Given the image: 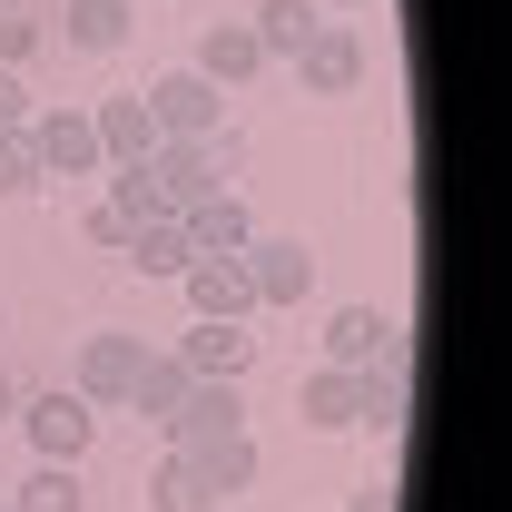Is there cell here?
Returning <instances> with one entry per match:
<instances>
[{
	"instance_id": "1",
	"label": "cell",
	"mask_w": 512,
	"mask_h": 512,
	"mask_svg": "<svg viewBox=\"0 0 512 512\" xmlns=\"http://www.w3.org/2000/svg\"><path fill=\"white\" fill-rule=\"evenodd\" d=\"M138 99H148L158 138H207V128L227 119V89H217V79H197V69H158Z\"/></svg>"
},
{
	"instance_id": "2",
	"label": "cell",
	"mask_w": 512,
	"mask_h": 512,
	"mask_svg": "<svg viewBox=\"0 0 512 512\" xmlns=\"http://www.w3.org/2000/svg\"><path fill=\"white\" fill-rule=\"evenodd\" d=\"M30 158H40V178H99L109 158H99V128H89V109H30Z\"/></svg>"
},
{
	"instance_id": "3",
	"label": "cell",
	"mask_w": 512,
	"mask_h": 512,
	"mask_svg": "<svg viewBox=\"0 0 512 512\" xmlns=\"http://www.w3.org/2000/svg\"><path fill=\"white\" fill-rule=\"evenodd\" d=\"M138 355H148V335H79V365H69V394H79L89 414L128 404V384H138Z\"/></svg>"
},
{
	"instance_id": "4",
	"label": "cell",
	"mask_w": 512,
	"mask_h": 512,
	"mask_svg": "<svg viewBox=\"0 0 512 512\" xmlns=\"http://www.w3.org/2000/svg\"><path fill=\"white\" fill-rule=\"evenodd\" d=\"M296 89H306V99H345V89H365V40H355V30H345V20H316V30H306V50H296Z\"/></svg>"
},
{
	"instance_id": "5",
	"label": "cell",
	"mask_w": 512,
	"mask_h": 512,
	"mask_svg": "<svg viewBox=\"0 0 512 512\" xmlns=\"http://www.w3.org/2000/svg\"><path fill=\"white\" fill-rule=\"evenodd\" d=\"M20 434H30V453H40V463H79V453H89V434H99V414H89V404H79V394H20Z\"/></svg>"
},
{
	"instance_id": "6",
	"label": "cell",
	"mask_w": 512,
	"mask_h": 512,
	"mask_svg": "<svg viewBox=\"0 0 512 512\" xmlns=\"http://www.w3.org/2000/svg\"><path fill=\"white\" fill-rule=\"evenodd\" d=\"M178 365H188L197 384H247V365H256V335L247 325H217V316H188V335L168 345Z\"/></svg>"
},
{
	"instance_id": "7",
	"label": "cell",
	"mask_w": 512,
	"mask_h": 512,
	"mask_svg": "<svg viewBox=\"0 0 512 512\" xmlns=\"http://www.w3.org/2000/svg\"><path fill=\"white\" fill-rule=\"evenodd\" d=\"M138 168H148V188L168 197V217H178V207H197L207 188H227V178H217V158H207V138H158Z\"/></svg>"
},
{
	"instance_id": "8",
	"label": "cell",
	"mask_w": 512,
	"mask_h": 512,
	"mask_svg": "<svg viewBox=\"0 0 512 512\" xmlns=\"http://www.w3.org/2000/svg\"><path fill=\"white\" fill-rule=\"evenodd\" d=\"M178 286H188V316H217V325H247V316H256V276H247V256H197Z\"/></svg>"
},
{
	"instance_id": "9",
	"label": "cell",
	"mask_w": 512,
	"mask_h": 512,
	"mask_svg": "<svg viewBox=\"0 0 512 512\" xmlns=\"http://www.w3.org/2000/svg\"><path fill=\"white\" fill-rule=\"evenodd\" d=\"M178 227H188L197 256H247L256 247V217H247V197H237V188H207L197 207H178Z\"/></svg>"
},
{
	"instance_id": "10",
	"label": "cell",
	"mask_w": 512,
	"mask_h": 512,
	"mask_svg": "<svg viewBox=\"0 0 512 512\" xmlns=\"http://www.w3.org/2000/svg\"><path fill=\"white\" fill-rule=\"evenodd\" d=\"M247 276H256V306H306L316 256H306V237H256V247H247Z\"/></svg>"
},
{
	"instance_id": "11",
	"label": "cell",
	"mask_w": 512,
	"mask_h": 512,
	"mask_svg": "<svg viewBox=\"0 0 512 512\" xmlns=\"http://www.w3.org/2000/svg\"><path fill=\"white\" fill-rule=\"evenodd\" d=\"M188 394H197V375H188V365H178V355H158V345L138 355V384H128V414H138L148 434H168Z\"/></svg>"
},
{
	"instance_id": "12",
	"label": "cell",
	"mask_w": 512,
	"mask_h": 512,
	"mask_svg": "<svg viewBox=\"0 0 512 512\" xmlns=\"http://www.w3.org/2000/svg\"><path fill=\"white\" fill-rule=\"evenodd\" d=\"M89 128H99V158H109V168H128V158H148V148H158V119H148V99H138V89L89 99Z\"/></svg>"
},
{
	"instance_id": "13",
	"label": "cell",
	"mask_w": 512,
	"mask_h": 512,
	"mask_svg": "<svg viewBox=\"0 0 512 512\" xmlns=\"http://www.w3.org/2000/svg\"><path fill=\"white\" fill-rule=\"evenodd\" d=\"M128 20H138V0H60V10H50V40H69V50L99 60V50L128 40Z\"/></svg>"
},
{
	"instance_id": "14",
	"label": "cell",
	"mask_w": 512,
	"mask_h": 512,
	"mask_svg": "<svg viewBox=\"0 0 512 512\" xmlns=\"http://www.w3.org/2000/svg\"><path fill=\"white\" fill-rule=\"evenodd\" d=\"M119 266H138L148 286H178V276L197 266V247H188V227H178V217H148V227H128Z\"/></svg>"
},
{
	"instance_id": "15",
	"label": "cell",
	"mask_w": 512,
	"mask_h": 512,
	"mask_svg": "<svg viewBox=\"0 0 512 512\" xmlns=\"http://www.w3.org/2000/svg\"><path fill=\"white\" fill-rule=\"evenodd\" d=\"M394 335H404V325L384 316V306H335V316H325V365H345V375H355V365H375Z\"/></svg>"
},
{
	"instance_id": "16",
	"label": "cell",
	"mask_w": 512,
	"mask_h": 512,
	"mask_svg": "<svg viewBox=\"0 0 512 512\" xmlns=\"http://www.w3.org/2000/svg\"><path fill=\"white\" fill-rule=\"evenodd\" d=\"M355 424H375L384 444H394V424H404V335L384 345L375 365H355Z\"/></svg>"
},
{
	"instance_id": "17",
	"label": "cell",
	"mask_w": 512,
	"mask_h": 512,
	"mask_svg": "<svg viewBox=\"0 0 512 512\" xmlns=\"http://www.w3.org/2000/svg\"><path fill=\"white\" fill-rule=\"evenodd\" d=\"M168 453H178V444H168ZM188 463H197V483L227 503V493H247V483H256V463H266V453H256V434L237 424V434H207V444H188Z\"/></svg>"
},
{
	"instance_id": "18",
	"label": "cell",
	"mask_w": 512,
	"mask_h": 512,
	"mask_svg": "<svg viewBox=\"0 0 512 512\" xmlns=\"http://www.w3.org/2000/svg\"><path fill=\"white\" fill-rule=\"evenodd\" d=\"M197 79H217V89H237V79H256L266 69V50H256V30L247 20H207V40H197Z\"/></svg>"
},
{
	"instance_id": "19",
	"label": "cell",
	"mask_w": 512,
	"mask_h": 512,
	"mask_svg": "<svg viewBox=\"0 0 512 512\" xmlns=\"http://www.w3.org/2000/svg\"><path fill=\"white\" fill-rule=\"evenodd\" d=\"M237 424H247V404H237V384H197L188 404H178V424H168V434H158V444H207V434H237Z\"/></svg>"
},
{
	"instance_id": "20",
	"label": "cell",
	"mask_w": 512,
	"mask_h": 512,
	"mask_svg": "<svg viewBox=\"0 0 512 512\" xmlns=\"http://www.w3.org/2000/svg\"><path fill=\"white\" fill-rule=\"evenodd\" d=\"M296 414H306V434H345V424H355V375H345V365L296 375Z\"/></svg>"
},
{
	"instance_id": "21",
	"label": "cell",
	"mask_w": 512,
	"mask_h": 512,
	"mask_svg": "<svg viewBox=\"0 0 512 512\" xmlns=\"http://www.w3.org/2000/svg\"><path fill=\"white\" fill-rule=\"evenodd\" d=\"M316 20H325L316 0H256V20H247V30H256V50H266V60H296Z\"/></svg>"
},
{
	"instance_id": "22",
	"label": "cell",
	"mask_w": 512,
	"mask_h": 512,
	"mask_svg": "<svg viewBox=\"0 0 512 512\" xmlns=\"http://www.w3.org/2000/svg\"><path fill=\"white\" fill-rule=\"evenodd\" d=\"M10 512H89V493H79V463H40L30 483H10Z\"/></svg>"
},
{
	"instance_id": "23",
	"label": "cell",
	"mask_w": 512,
	"mask_h": 512,
	"mask_svg": "<svg viewBox=\"0 0 512 512\" xmlns=\"http://www.w3.org/2000/svg\"><path fill=\"white\" fill-rule=\"evenodd\" d=\"M217 493L197 483V463L188 453H158V473H148V512H207Z\"/></svg>"
},
{
	"instance_id": "24",
	"label": "cell",
	"mask_w": 512,
	"mask_h": 512,
	"mask_svg": "<svg viewBox=\"0 0 512 512\" xmlns=\"http://www.w3.org/2000/svg\"><path fill=\"white\" fill-rule=\"evenodd\" d=\"M99 178H109V207H119L128 227H148V217H168V197L148 188V168H138V158H128V168H99Z\"/></svg>"
},
{
	"instance_id": "25",
	"label": "cell",
	"mask_w": 512,
	"mask_h": 512,
	"mask_svg": "<svg viewBox=\"0 0 512 512\" xmlns=\"http://www.w3.org/2000/svg\"><path fill=\"white\" fill-rule=\"evenodd\" d=\"M40 50H50V10H30V0H20V10H10V20H0V69H20V60H40Z\"/></svg>"
},
{
	"instance_id": "26",
	"label": "cell",
	"mask_w": 512,
	"mask_h": 512,
	"mask_svg": "<svg viewBox=\"0 0 512 512\" xmlns=\"http://www.w3.org/2000/svg\"><path fill=\"white\" fill-rule=\"evenodd\" d=\"M40 188H50V178H40V158H30V138L10 128V138H0V207H20V197H40Z\"/></svg>"
},
{
	"instance_id": "27",
	"label": "cell",
	"mask_w": 512,
	"mask_h": 512,
	"mask_svg": "<svg viewBox=\"0 0 512 512\" xmlns=\"http://www.w3.org/2000/svg\"><path fill=\"white\" fill-rule=\"evenodd\" d=\"M79 237H89V247H109V256H119V247H128V217H119V207H109V197H99V207L79 217Z\"/></svg>"
},
{
	"instance_id": "28",
	"label": "cell",
	"mask_w": 512,
	"mask_h": 512,
	"mask_svg": "<svg viewBox=\"0 0 512 512\" xmlns=\"http://www.w3.org/2000/svg\"><path fill=\"white\" fill-rule=\"evenodd\" d=\"M345 512H404V503H394V473H365V483L345 493Z\"/></svg>"
},
{
	"instance_id": "29",
	"label": "cell",
	"mask_w": 512,
	"mask_h": 512,
	"mask_svg": "<svg viewBox=\"0 0 512 512\" xmlns=\"http://www.w3.org/2000/svg\"><path fill=\"white\" fill-rule=\"evenodd\" d=\"M10 128H30V89H20V69H0V138Z\"/></svg>"
},
{
	"instance_id": "30",
	"label": "cell",
	"mask_w": 512,
	"mask_h": 512,
	"mask_svg": "<svg viewBox=\"0 0 512 512\" xmlns=\"http://www.w3.org/2000/svg\"><path fill=\"white\" fill-rule=\"evenodd\" d=\"M0 424H20V384L0 375Z\"/></svg>"
},
{
	"instance_id": "31",
	"label": "cell",
	"mask_w": 512,
	"mask_h": 512,
	"mask_svg": "<svg viewBox=\"0 0 512 512\" xmlns=\"http://www.w3.org/2000/svg\"><path fill=\"white\" fill-rule=\"evenodd\" d=\"M316 10H365V0H316Z\"/></svg>"
},
{
	"instance_id": "32",
	"label": "cell",
	"mask_w": 512,
	"mask_h": 512,
	"mask_svg": "<svg viewBox=\"0 0 512 512\" xmlns=\"http://www.w3.org/2000/svg\"><path fill=\"white\" fill-rule=\"evenodd\" d=\"M10 10H20V0H0V20H10Z\"/></svg>"
},
{
	"instance_id": "33",
	"label": "cell",
	"mask_w": 512,
	"mask_h": 512,
	"mask_svg": "<svg viewBox=\"0 0 512 512\" xmlns=\"http://www.w3.org/2000/svg\"><path fill=\"white\" fill-rule=\"evenodd\" d=\"M0 512H10V493H0Z\"/></svg>"
},
{
	"instance_id": "34",
	"label": "cell",
	"mask_w": 512,
	"mask_h": 512,
	"mask_svg": "<svg viewBox=\"0 0 512 512\" xmlns=\"http://www.w3.org/2000/svg\"><path fill=\"white\" fill-rule=\"evenodd\" d=\"M207 512H227V503H207Z\"/></svg>"
}]
</instances>
